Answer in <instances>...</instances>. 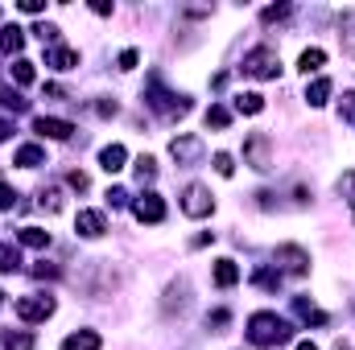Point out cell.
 Here are the masks:
<instances>
[{"mask_svg": "<svg viewBox=\"0 0 355 350\" xmlns=\"http://www.w3.org/2000/svg\"><path fill=\"white\" fill-rule=\"evenodd\" d=\"M289 338H293V326L285 317H277L272 309H261V313L248 317V342L252 347L272 350V347H281V342H289Z\"/></svg>", "mask_w": 355, "mask_h": 350, "instance_id": "cell-1", "label": "cell"}, {"mask_svg": "<svg viewBox=\"0 0 355 350\" xmlns=\"http://www.w3.org/2000/svg\"><path fill=\"white\" fill-rule=\"evenodd\" d=\"M145 103L157 111V116H166V120H174V116H186L190 111V103L174 95V91L162 87V75H149V91H145Z\"/></svg>", "mask_w": 355, "mask_h": 350, "instance_id": "cell-2", "label": "cell"}, {"mask_svg": "<svg viewBox=\"0 0 355 350\" xmlns=\"http://www.w3.org/2000/svg\"><path fill=\"white\" fill-rule=\"evenodd\" d=\"M244 75H248V79H277V75H281V58H277V50H272V46H257V50H248V54H244Z\"/></svg>", "mask_w": 355, "mask_h": 350, "instance_id": "cell-3", "label": "cell"}, {"mask_svg": "<svg viewBox=\"0 0 355 350\" xmlns=\"http://www.w3.org/2000/svg\"><path fill=\"white\" fill-rule=\"evenodd\" d=\"M272 140H268V132H252L248 140H244V165H252V169H272Z\"/></svg>", "mask_w": 355, "mask_h": 350, "instance_id": "cell-4", "label": "cell"}, {"mask_svg": "<svg viewBox=\"0 0 355 350\" xmlns=\"http://www.w3.org/2000/svg\"><path fill=\"white\" fill-rule=\"evenodd\" d=\"M215 210V198H211V190L207 185H186V194H182V214H190V219H207Z\"/></svg>", "mask_w": 355, "mask_h": 350, "instance_id": "cell-5", "label": "cell"}, {"mask_svg": "<svg viewBox=\"0 0 355 350\" xmlns=\"http://www.w3.org/2000/svg\"><path fill=\"white\" fill-rule=\"evenodd\" d=\"M272 260L281 264V272H289V276H306V272H310V252H306V248H297V243L277 248V256H272Z\"/></svg>", "mask_w": 355, "mask_h": 350, "instance_id": "cell-6", "label": "cell"}, {"mask_svg": "<svg viewBox=\"0 0 355 350\" xmlns=\"http://www.w3.org/2000/svg\"><path fill=\"white\" fill-rule=\"evenodd\" d=\"M12 309H17L21 322H46V317L54 313V297H42V293H37V297H21Z\"/></svg>", "mask_w": 355, "mask_h": 350, "instance_id": "cell-7", "label": "cell"}, {"mask_svg": "<svg viewBox=\"0 0 355 350\" xmlns=\"http://www.w3.org/2000/svg\"><path fill=\"white\" fill-rule=\"evenodd\" d=\"M33 132L50 136V140H71L75 136V124L71 120H58V116H37L33 120Z\"/></svg>", "mask_w": 355, "mask_h": 350, "instance_id": "cell-8", "label": "cell"}, {"mask_svg": "<svg viewBox=\"0 0 355 350\" xmlns=\"http://www.w3.org/2000/svg\"><path fill=\"white\" fill-rule=\"evenodd\" d=\"M170 153H174L178 165H194V161L202 157V140H198V136H174V140H170Z\"/></svg>", "mask_w": 355, "mask_h": 350, "instance_id": "cell-9", "label": "cell"}, {"mask_svg": "<svg viewBox=\"0 0 355 350\" xmlns=\"http://www.w3.org/2000/svg\"><path fill=\"white\" fill-rule=\"evenodd\" d=\"M132 214H137L141 223H166V202H162L157 194H141V202L132 206Z\"/></svg>", "mask_w": 355, "mask_h": 350, "instance_id": "cell-10", "label": "cell"}, {"mask_svg": "<svg viewBox=\"0 0 355 350\" xmlns=\"http://www.w3.org/2000/svg\"><path fill=\"white\" fill-rule=\"evenodd\" d=\"M75 227H79V235H83V239H99V235L107 231V219H103V210H79Z\"/></svg>", "mask_w": 355, "mask_h": 350, "instance_id": "cell-11", "label": "cell"}, {"mask_svg": "<svg viewBox=\"0 0 355 350\" xmlns=\"http://www.w3.org/2000/svg\"><path fill=\"white\" fill-rule=\"evenodd\" d=\"M46 66H54V71H75V66H79V54H75L71 46H50V50H46Z\"/></svg>", "mask_w": 355, "mask_h": 350, "instance_id": "cell-12", "label": "cell"}, {"mask_svg": "<svg viewBox=\"0 0 355 350\" xmlns=\"http://www.w3.org/2000/svg\"><path fill=\"white\" fill-rule=\"evenodd\" d=\"M124 161H128V149H124V145H107V149H99V165H103V174H120Z\"/></svg>", "mask_w": 355, "mask_h": 350, "instance_id": "cell-13", "label": "cell"}, {"mask_svg": "<svg viewBox=\"0 0 355 350\" xmlns=\"http://www.w3.org/2000/svg\"><path fill=\"white\" fill-rule=\"evenodd\" d=\"M339 42H343V54L355 58V8L339 12Z\"/></svg>", "mask_w": 355, "mask_h": 350, "instance_id": "cell-14", "label": "cell"}, {"mask_svg": "<svg viewBox=\"0 0 355 350\" xmlns=\"http://www.w3.org/2000/svg\"><path fill=\"white\" fill-rule=\"evenodd\" d=\"M293 313H297L306 326H327V313H322L314 301H306V297H293Z\"/></svg>", "mask_w": 355, "mask_h": 350, "instance_id": "cell-15", "label": "cell"}, {"mask_svg": "<svg viewBox=\"0 0 355 350\" xmlns=\"http://www.w3.org/2000/svg\"><path fill=\"white\" fill-rule=\"evenodd\" d=\"M99 347H103V338L95 330H79V334H67L62 338V350H99Z\"/></svg>", "mask_w": 355, "mask_h": 350, "instance_id": "cell-16", "label": "cell"}, {"mask_svg": "<svg viewBox=\"0 0 355 350\" xmlns=\"http://www.w3.org/2000/svg\"><path fill=\"white\" fill-rule=\"evenodd\" d=\"M17 165H21V169L46 165V149H42V145H21V149H17Z\"/></svg>", "mask_w": 355, "mask_h": 350, "instance_id": "cell-17", "label": "cell"}, {"mask_svg": "<svg viewBox=\"0 0 355 350\" xmlns=\"http://www.w3.org/2000/svg\"><path fill=\"white\" fill-rule=\"evenodd\" d=\"M17 243H25V248H50V231H42V227H21L17 231Z\"/></svg>", "mask_w": 355, "mask_h": 350, "instance_id": "cell-18", "label": "cell"}, {"mask_svg": "<svg viewBox=\"0 0 355 350\" xmlns=\"http://www.w3.org/2000/svg\"><path fill=\"white\" fill-rule=\"evenodd\" d=\"M240 280V268H236V260H215V284L219 288H232Z\"/></svg>", "mask_w": 355, "mask_h": 350, "instance_id": "cell-19", "label": "cell"}, {"mask_svg": "<svg viewBox=\"0 0 355 350\" xmlns=\"http://www.w3.org/2000/svg\"><path fill=\"white\" fill-rule=\"evenodd\" d=\"M236 111L240 116H261L265 111V99L257 91H244V95H236Z\"/></svg>", "mask_w": 355, "mask_h": 350, "instance_id": "cell-20", "label": "cell"}, {"mask_svg": "<svg viewBox=\"0 0 355 350\" xmlns=\"http://www.w3.org/2000/svg\"><path fill=\"white\" fill-rule=\"evenodd\" d=\"M21 46H25V33H21L17 25H4V29H0V54H17Z\"/></svg>", "mask_w": 355, "mask_h": 350, "instance_id": "cell-21", "label": "cell"}, {"mask_svg": "<svg viewBox=\"0 0 355 350\" xmlns=\"http://www.w3.org/2000/svg\"><path fill=\"white\" fill-rule=\"evenodd\" d=\"M322 62H327V54H322L318 46H310V50H302V58H297V66H302V75H314V71H322Z\"/></svg>", "mask_w": 355, "mask_h": 350, "instance_id": "cell-22", "label": "cell"}, {"mask_svg": "<svg viewBox=\"0 0 355 350\" xmlns=\"http://www.w3.org/2000/svg\"><path fill=\"white\" fill-rule=\"evenodd\" d=\"M327 99H331V79H314V83L306 87V103H310V107H322Z\"/></svg>", "mask_w": 355, "mask_h": 350, "instance_id": "cell-23", "label": "cell"}, {"mask_svg": "<svg viewBox=\"0 0 355 350\" xmlns=\"http://www.w3.org/2000/svg\"><path fill=\"white\" fill-rule=\"evenodd\" d=\"M0 347L4 350H33V334H0Z\"/></svg>", "mask_w": 355, "mask_h": 350, "instance_id": "cell-24", "label": "cell"}, {"mask_svg": "<svg viewBox=\"0 0 355 350\" xmlns=\"http://www.w3.org/2000/svg\"><path fill=\"white\" fill-rule=\"evenodd\" d=\"M21 268V252L12 243H0V272H17Z\"/></svg>", "mask_w": 355, "mask_h": 350, "instance_id": "cell-25", "label": "cell"}, {"mask_svg": "<svg viewBox=\"0 0 355 350\" xmlns=\"http://www.w3.org/2000/svg\"><path fill=\"white\" fill-rule=\"evenodd\" d=\"M227 124H232V111L219 107V103H211L207 107V128H227Z\"/></svg>", "mask_w": 355, "mask_h": 350, "instance_id": "cell-26", "label": "cell"}, {"mask_svg": "<svg viewBox=\"0 0 355 350\" xmlns=\"http://www.w3.org/2000/svg\"><path fill=\"white\" fill-rule=\"evenodd\" d=\"M339 194H343V202L352 206V219H355V169H347V174L339 177Z\"/></svg>", "mask_w": 355, "mask_h": 350, "instance_id": "cell-27", "label": "cell"}, {"mask_svg": "<svg viewBox=\"0 0 355 350\" xmlns=\"http://www.w3.org/2000/svg\"><path fill=\"white\" fill-rule=\"evenodd\" d=\"M12 79H17L21 87H29V83H33V62H25V58H17V62H12Z\"/></svg>", "mask_w": 355, "mask_h": 350, "instance_id": "cell-28", "label": "cell"}, {"mask_svg": "<svg viewBox=\"0 0 355 350\" xmlns=\"http://www.w3.org/2000/svg\"><path fill=\"white\" fill-rule=\"evenodd\" d=\"M0 103L12 107V111H25V107H29V99H21L17 91H8V87H0Z\"/></svg>", "mask_w": 355, "mask_h": 350, "instance_id": "cell-29", "label": "cell"}, {"mask_svg": "<svg viewBox=\"0 0 355 350\" xmlns=\"http://www.w3.org/2000/svg\"><path fill=\"white\" fill-rule=\"evenodd\" d=\"M137 177H141V181H153V177H157V161H153V157H137Z\"/></svg>", "mask_w": 355, "mask_h": 350, "instance_id": "cell-30", "label": "cell"}, {"mask_svg": "<svg viewBox=\"0 0 355 350\" xmlns=\"http://www.w3.org/2000/svg\"><path fill=\"white\" fill-rule=\"evenodd\" d=\"M252 280H257V284H261V288H272V293H277V288H281V272H268V268H261V272H257V276H252Z\"/></svg>", "mask_w": 355, "mask_h": 350, "instance_id": "cell-31", "label": "cell"}, {"mask_svg": "<svg viewBox=\"0 0 355 350\" xmlns=\"http://www.w3.org/2000/svg\"><path fill=\"white\" fill-rule=\"evenodd\" d=\"M42 206H46V210H62V190H58V185L42 190Z\"/></svg>", "mask_w": 355, "mask_h": 350, "instance_id": "cell-32", "label": "cell"}, {"mask_svg": "<svg viewBox=\"0 0 355 350\" xmlns=\"http://www.w3.org/2000/svg\"><path fill=\"white\" fill-rule=\"evenodd\" d=\"M339 116H343L347 124H355V91H347V95L339 99Z\"/></svg>", "mask_w": 355, "mask_h": 350, "instance_id": "cell-33", "label": "cell"}, {"mask_svg": "<svg viewBox=\"0 0 355 350\" xmlns=\"http://www.w3.org/2000/svg\"><path fill=\"white\" fill-rule=\"evenodd\" d=\"M215 174H219V177H232V174H236V161H232L227 153H215Z\"/></svg>", "mask_w": 355, "mask_h": 350, "instance_id": "cell-34", "label": "cell"}, {"mask_svg": "<svg viewBox=\"0 0 355 350\" xmlns=\"http://www.w3.org/2000/svg\"><path fill=\"white\" fill-rule=\"evenodd\" d=\"M285 17H289V4H272V8H265V12H261V21H265V25H272V21H285Z\"/></svg>", "mask_w": 355, "mask_h": 350, "instance_id": "cell-35", "label": "cell"}, {"mask_svg": "<svg viewBox=\"0 0 355 350\" xmlns=\"http://www.w3.org/2000/svg\"><path fill=\"white\" fill-rule=\"evenodd\" d=\"M107 202H112V206H128V190H124V185H112V190H107Z\"/></svg>", "mask_w": 355, "mask_h": 350, "instance_id": "cell-36", "label": "cell"}, {"mask_svg": "<svg viewBox=\"0 0 355 350\" xmlns=\"http://www.w3.org/2000/svg\"><path fill=\"white\" fill-rule=\"evenodd\" d=\"M8 206H17V190L0 181V210H8Z\"/></svg>", "mask_w": 355, "mask_h": 350, "instance_id": "cell-37", "label": "cell"}, {"mask_svg": "<svg viewBox=\"0 0 355 350\" xmlns=\"http://www.w3.org/2000/svg\"><path fill=\"white\" fill-rule=\"evenodd\" d=\"M67 185H71V190H87L91 181H87V174H79V169H71V174H67Z\"/></svg>", "mask_w": 355, "mask_h": 350, "instance_id": "cell-38", "label": "cell"}, {"mask_svg": "<svg viewBox=\"0 0 355 350\" xmlns=\"http://www.w3.org/2000/svg\"><path fill=\"white\" fill-rule=\"evenodd\" d=\"M137 58H141L137 50H124V54H120L116 62H120V71H132V66H137Z\"/></svg>", "mask_w": 355, "mask_h": 350, "instance_id": "cell-39", "label": "cell"}, {"mask_svg": "<svg viewBox=\"0 0 355 350\" xmlns=\"http://www.w3.org/2000/svg\"><path fill=\"white\" fill-rule=\"evenodd\" d=\"M95 111H99V116H116L120 107H116V99H99V103H95Z\"/></svg>", "mask_w": 355, "mask_h": 350, "instance_id": "cell-40", "label": "cell"}, {"mask_svg": "<svg viewBox=\"0 0 355 350\" xmlns=\"http://www.w3.org/2000/svg\"><path fill=\"white\" fill-rule=\"evenodd\" d=\"M33 276H42V280H46V276H50V280H54V276H62V272H58V268H54V264H37V268H33Z\"/></svg>", "mask_w": 355, "mask_h": 350, "instance_id": "cell-41", "label": "cell"}, {"mask_svg": "<svg viewBox=\"0 0 355 350\" xmlns=\"http://www.w3.org/2000/svg\"><path fill=\"white\" fill-rule=\"evenodd\" d=\"M207 326H227V309H215V313L207 317Z\"/></svg>", "mask_w": 355, "mask_h": 350, "instance_id": "cell-42", "label": "cell"}, {"mask_svg": "<svg viewBox=\"0 0 355 350\" xmlns=\"http://www.w3.org/2000/svg\"><path fill=\"white\" fill-rule=\"evenodd\" d=\"M42 8H46L42 0H25V4H21V12H42Z\"/></svg>", "mask_w": 355, "mask_h": 350, "instance_id": "cell-43", "label": "cell"}, {"mask_svg": "<svg viewBox=\"0 0 355 350\" xmlns=\"http://www.w3.org/2000/svg\"><path fill=\"white\" fill-rule=\"evenodd\" d=\"M8 136H12V124H8V120H0V140H8Z\"/></svg>", "mask_w": 355, "mask_h": 350, "instance_id": "cell-44", "label": "cell"}, {"mask_svg": "<svg viewBox=\"0 0 355 350\" xmlns=\"http://www.w3.org/2000/svg\"><path fill=\"white\" fill-rule=\"evenodd\" d=\"M297 350H318L314 342H297Z\"/></svg>", "mask_w": 355, "mask_h": 350, "instance_id": "cell-45", "label": "cell"}, {"mask_svg": "<svg viewBox=\"0 0 355 350\" xmlns=\"http://www.w3.org/2000/svg\"><path fill=\"white\" fill-rule=\"evenodd\" d=\"M0 301H4V293H0Z\"/></svg>", "mask_w": 355, "mask_h": 350, "instance_id": "cell-46", "label": "cell"}, {"mask_svg": "<svg viewBox=\"0 0 355 350\" xmlns=\"http://www.w3.org/2000/svg\"><path fill=\"white\" fill-rule=\"evenodd\" d=\"M339 350H347V347H339Z\"/></svg>", "mask_w": 355, "mask_h": 350, "instance_id": "cell-47", "label": "cell"}]
</instances>
